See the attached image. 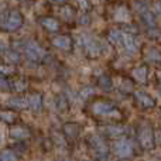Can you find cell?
Segmentation results:
<instances>
[{"label":"cell","instance_id":"6da1fadb","mask_svg":"<svg viewBox=\"0 0 161 161\" xmlns=\"http://www.w3.org/2000/svg\"><path fill=\"white\" fill-rule=\"evenodd\" d=\"M113 150H114V154L120 158H126V157H130L131 153H133V146L129 140L126 139H120L114 143L113 146Z\"/></svg>","mask_w":161,"mask_h":161},{"label":"cell","instance_id":"7a4b0ae2","mask_svg":"<svg viewBox=\"0 0 161 161\" xmlns=\"http://www.w3.org/2000/svg\"><path fill=\"white\" fill-rule=\"evenodd\" d=\"M21 23H23L21 14L17 13V11H11V13H8L7 16L3 19L2 25L6 30H17V28L21 25Z\"/></svg>","mask_w":161,"mask_h":161},{"label":"cell","instance_id":"3957f363","mask_svg":"<svg viewBox=\"0 0 161 161\" xmlns=\"http://www.w3.org/2000/svg\"><path fill=\"white\" fill-rule=\"evenodd\" d=\"M24 51H25V54H27L28 58L34 59V61H38V59H41V58H44L45 57V51L34 41L28 42V44L25 45Z\"/></svg>","mask_w":161,"mask_h":161},{"label":"cell","instance_id":"277c9868","mask_svg":"<svg viewBox=\"0 0 161 161\" xmlns=\"http://www.w3.org/2000/svg\"><path fill=\"white\" fill-rule=\"evenodd\" d=\"M92 146H93L97 156L102 160H105L106 156H108V147H106L105 142H103L100 137H93V139H92Z\"/></svg>","mask_w":161,"mask_h":161},{"label":"cell","instance_id":"5b68a950","mask_svg":"<svg viewBox=\"0 0 161 161\" xmlns=\"http://www.w3.org/2000/svg\"><path fill=\"white\" fill-rule=\"evenodd\" d=\"M93 112L96 114H102V116H108V114H116L114 113V108L109 103H105V102H97L93 105Z\"/></svg>","mask_w":161,"mask_h":161},{"label":"cell","instance_id":"8992f818","mask_svg":"<svg viewBox=\"0 0 161 161\" xmlns=\"http://www.w3.org/2000/svg\"><path fill=\"white\" fill-rule=\"evenodd\" d=\"M123 47H125L129 53L133 54L139 50V41H137L133 36H130V34H125V37H123Z\"/></svg>","mask_w":161,"mask_h":161},{"label":"cell","instance_id":"52a82bcc","mask_svg":"<svg viewBox=\"0 0 161 161\" xmlns=\"http://www.w3.org/2000/svg\"><path fill=\"white\" fill-rule=\"evenodd\" d=\"M140 142H142L143 147L146 148L153 147V131L148 127H144L140 131Z\"/></svg>","mask_w":161,"mask_h":161},{"label":"cell","instance_id":"ba28073f","mask_svg":"<svg viewBox=\"0 0 161 161\" xmlns=\"http://www.w3.org/2000/svg\"><path fill=\"white\" fill-rule=\"evenodd\" d=\"M85 47H86V51L89 53L91 57H96L97 54L100 53V45L97 41H95L93 38H86L85 40Z\"/></svg>","mask_w":161,"mask_h":161},{"label":"cell","instance_id":"9c48e42d","mask_svg":"<svg viewBox=\"0 0 161 161\" xmlns=\"http://www.w3.org/2000/svg\"><path fill=\"white\" fill-rule=\"evenodd\" d=\"M27 103H28V108L33 109V110L38 112L41 109V105H42V99L38 93H31L30 96L27 97Z\"/></svg>","mask_w":161,"mask_h":161},{"label":"cell","instance_id":"30bf717a","mask_svg":"<svg viewBox=\"0 0 161 161\" xmlns=\"http://www.w3.org/2000/svg\"><path fill=\"white\" fill-rule=\"evenodd\" d=\"M136 99L139 100V103L142 106H144V108H151V106H154V100L151 96H148L146 92H136Z\"/></svg>","mask_w":161,"mask_h":161},{"label":"cell","instance_id":"8fae6325","mask_svg":"<svg viewBox=\"0 0 161 161\" xmlns=\"http://www.w3.org/2000/svg\"><path fill=\"white\" fill-rule=\"evenodd\" d=\"M53 44L61 50H69L71 48V40L67 36H58L53 40Z\"/></svg>","mask_w":161,"mask_h":161},{"label":"cell","instance_id":"7c38bea8","mask_svg":"<svg viewBox=\"0 0 161 161\" xmlns=\"http://www.w3.org/2000/svg\"><path fill=\"white\" fill-rule=\"evenodd\" d=\"M7 103H8V106L16 108V109H25V108H28L27 99H23V97H11Z\"/></svg>","mask_w":161,"mask_h":161},{"label":"cell","instance_id":"4fadbf2b","mask_svg":"<svg viewBox=\"0 0 161 161\" xmlns=\"http://www.w3.org/2000/svg\"><path fill=\"white\" fill-rule=\"evenodd\" d=\"M131 75H133V78L136 80H139V82H146V78H147V69L143 68V67L134 68V69L131 71Z\"/></svg>","mask_w":161,"mask_h":161},{"label":"cell","instance_id":"5bb4252c","mask_svg":"<svg viewBox=\"0 0 161 161\" xmlns=\"http://www.w3.org/2000/svg\"><path fill=\"white\" fill-rule=\"evenodd\" d=\"M42 25H44L45 28H48L50 31H57L58 30V21H55L54 19H50V17H45V19H42Z\"/></svg>","mask_w":161,"mask_h":161},{"label":"cell","instance_id":"9a60e30c","mask_svg":"<svg viewBox=\"0 0 161 161\" xmlns=\"http://www.w3.org/2000/svg\"><path fill=\"white\" fill-rule=\"evenodd\" d=\"M10 134L14 137V139H24V137H27V130H24V129L21 127H14L10 130Z\"/></svg>","mask_w":161,"mask_h":161},{"label":"cell","instance_id":"2e32d148","mask_svg":"<svg viewBox=\"0 0 161 161\" xmlns=\"http://www.w3.org/2000/svg\"><path fill=\"white\" fill-rule=\"evenodd\" d=\"M116 20H120V21H127L129 20V11L126 10V8H117L116 11Z\"/></svg>","mask_w":161,"mask_h":161},{"label":"cell","instance_id":"e0dca14e","mask_svg":"<svg viewBox=\"0 0 161 161\" xmlns=\"http://www.w3.org/2000/svg\"><path fill=\"white\" fill-rule=\"evenodd\" d=\"M0 161H16V154L10 150H4L0 154Z\"/></svg>","mask_w":161,"mask_h":161},{"label":"cell","instance_id":"ac0fdd59","mask_svg":"<svg viewBox=\"0 0 161 161\" xmlns=\"http://www.w3.org/2000/svg\"><path fill=\"white\" fill-rule=\"evenodd\" d=\"M0 117L7 123H11L14 120V114L11 112H0Z\"/></svg>","mask_w":161,"mask_h":161},{"label":"cell","instance_id":"d6986e66","mask_svg":"<svg viewBox=\"0 0 161 161\" xmlns=\"http://www.w3.org/2000/svg\"><path fill=\"white\" fill-rule=\"evenodd\" d=\"M147 54H148V58H150V59H154V61H161V54L157 50H148Z\"/></svg>","mask_w":161,"mask_h":161},{"label":"cell","instance_id":"ffe728a7","mask_svg":"<svg viewBox=\"0 0 161 161\" xmlns=\"http://www.w3.org/2000/svg\"><path fill=\"white\" fill-rule=\"evenodd\" d=\"M143 17H144V20L147 21L148 25H154V17L151 16V13H144Z\"/></svg>","mask_w":161,"mask_h":161},{"label":"cell","instance_id":"44dd1931","mask_svg":"<svg viewBox=\"0 0 161 161\" xmlns=\"http://www.w3.org/2000/svg\"><path fill=\"white\" fill-rule=\"evenodd\" d=\"M8 88V83L7 80H6L4 78H3L2 75H0V91H6V89Z\"/></svg>","mask_w":161,"mask_h":161},{"label":"cell","instance_id":"7402d4cb","mask_svg":"<svg viewBox=\"0 0 161 161\" xmlns=\"http://www.w3.org/2000/svg\"><path fill=\"white\" fill-rule=\"evenodd\" d=\"M109 130H110V133L113 134V136H117V134H120L123 131V129H120V127H110Z\"/></svg>","mask_w":161,"mask_h":161},{"label":"cell","instance_id":"603a6c76","mask_svg":"<svg viewBox=\"0 0 161 161\" xmlns=\"http://www.w3.org/2000/svg\"><path fill=\"white\" fill-rule=\"evenodd\" d=\"M16 91H24L25 89V83H23V82H16Z\"/></svg>","mask_w":161,"mask_h":161},{"label":"cell","instance_id":"cb8c5ba5","mask_svg":"<svg viewBox=\"0 0 161 161\" xmlns=\"http://www.w3.org/2000/svg\"><path fill=\"white\" fill-rule=\"evenodd\" d=\"M3 142H4V137H3V131L0 130V146L3 144Z\"/></svg>","mask_w":161,"mask_h":161},{"label":"cell","instance_id":"d4e9b609","mask_svg":"<svg viewBox=\"0 0 161 161\" xmlns=\"http://www.w3.org/2000/svg\"><path fill=\"white\" fill-rule=\"evenodd\" d=\"M160 78H161V72H160Z\"/></svg>","mask_w":161,"mask_h":161},{"label":"cell","instance_id":"484cf974","mask_svg":"<svg viewBox=\"0 0 161 161\" xmlns=\"http://www.w3.org/2000/svg\"><path fill=\"white\" fill-rule=\"evenodd\" d=\"M64 161H67V160H64Z\"/></svg>","mask_w":161,"mask_h":161}]
</instances>
